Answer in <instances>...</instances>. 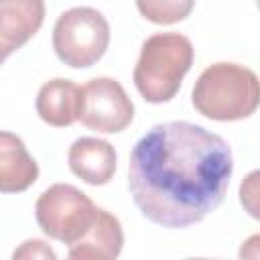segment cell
Instances as JSON below:
<instances>
[{"mask_svg": "<svg viewBox=\"0 0 260 260\" xmlns=\"http://www.w3.org/2000/svg\"><path fill=\"white\" fill-rule=\"evenodd\" d=\"M124 246L122 223L110 211L98 207L95 219L87 234L69 246L67 256L71 260H114L120 256Z\"/></svg>", "mask_w": 260, "mask_h": 260, "instance_id": "9", "label": "cell"}, {"mask_svg": "<svg viewBox=\"0 0 260 260\" xmlns=\"http://www.w3.org/2000/svg\"><path fill=\"white\" fill-rule=\"evenodd\" d=\"M45 20V0H0V59L6 61Z\"/></svg>", "mask_w": 260, "mask_h": 260, "instance_id": "7", "label": "cell"}, {"mask_svg": "<svg viewBox=\"0 0 260 260\" xmlns=\"http://www.w3.org/2000/svg\"><path fill=\"white\" fill-rule=\"evenodd\" d=\"M110 45V22L91 6H75L57 18L53 26V49L57 57L73 67L95 65Z\"/></svg>", "mask_w": 260, "mask_h": 260, "instance_id": "4", "label": "cell"}, {"mask_svg": "<svg viewBox=\"0 0 260 260\" xmlns=\"http://www.w3.org/2000/svg\"><path fill=\"white\" fill-rule=\"evenodd\" d=\"M195 0H136L140 16L154 24H175L193 12Z\"/></svg>", "mask_w": 260, "mask_h": 260, "instance_id": "12", "label": "cell"}, {"mask_svg": "<svg viewBox=\"0 0 260 260\" xmlns=\"http://www.w3.org/2000/svg\"><path fill=\"white\" fill-rule=\"evenodd\" d=\"M12 258H47V260H55L57 254L43 242V240H26L18 250H14Z\"/></svg>", "mask_w": 260, "mask_h": 260, "instance_id": "14", "label": "cell"}, {"mask_svg": "<svg viewBox=\"0 0 260 260\" xmlns=\"http://www.w3.org/2000/svg\"><path fill=\"white\" fill-rule=\"evenodd\" d=\"M35 106L39 118L45 124L55 128L71 126L75 120H79L81 87L71 79L55 77L41 85Z\"/></svg>", "mask_w": 260, "mask_h": 260, "instance_id": "10", "label": "cell"}, {"mask_svg": "<svg viewBox=\"0 0 260 260\" xmlns=\"http://www.w3.org/2000/svg\"><path fill=\"white\" fill-rule=\"evenodd\" d=\"M238 256L242 260H258L260 258V234H254L248 240H244Z\"/></svg>", "mask_w": 260, "mask_h": 260, "instance_id": "15", "label": "cell"}, {"mask_svg": "<svg viewBox=\"0 0 260 260\" xmlns=\"http://www.w3.org/2000/svg\"><path fill=\"white\" fill-rule=\"evenodd\" d=\"M256 6H258V10H260V0H256Z\"/></svg>", "mask_w": 260, "mask_h": 260, "instance_id": "16", "label": "cell"}, {"mask_svg": "<svg viewBox=\"0 0 260 260\" xmlns=\"http://www.w3.org/2000/svg\"><path fill=\"white\" fill-rule=\"evenodd\" d=\"M69 169L83 183L100 187L112 181L116 173V150L104 138H77L67 152Z\"/></svg>", "mask_w": 260, "mask_h": 260, "instance_id": "8", "label": "cell"}, {"mask_svg": "<svg viewBox=\"0 0 260 260\" xmlns=\"http://www.w3.org/2000/svg\"><path fill=\"white\" fill-rule=\"evenodd\" d=\"M95 213L98 207L93 201L67 183L51 185L35 203V217L43 234L67 246H73L87 234Z\"/></svg>", "mask_w": 260, "mask_h": 260, "instance_id": "5", "label": "cell"}, {"mask_svg": "<svg viewBox=\"0 0 260 260\" xmlns=\"http://www.w3.org/2000/svg\"><path fill=\"white\" fill-rule=\"evenodd\" d=\"M39 179V165L28 154L24 142L8 132H0V191L20 193Z\"/></svg>", "mask_w": 260, "mask_h": 260, "instance_id": "11", "label": "cell"}, {"mask_svg": "<svg viewBox=\"0 0 260 260\" xmlns=\"http://www.w3.org/2000/svg\"><path fill=\"white\" fill-rule=\"evenodd\" d=\"M195 49L191 41L181 32H156L150 35L142 47L134 65V85L144 102L165 104L171 102L183 83V77L193 65Z\"/></svg>", "mask_w": 260, "mask_h": 260, "instance_id": "3", "label": "cell"}, {"mask_svg": "<svg viewBox=\"0 0 260 260\" xmlns=\"http://www.w3.org/2000/svg\"><path fill=\"white\" fill-rule=\"evenodd\" d=\"M134 120V104L120 81L112 77L89 79L81 87L79 122L102 134H116Z\"/></svg>", "mask_w": 260, "mask_h": 260, "instance_id": "6", "label": "cell"}, {"mask_svg": "<svg viewBox=\"0 0 260 260\" xmlns=\"http://www.w3.org/2000/svg\"><path fill=\"white\" fill-rule=\"evenodd\" d=\"M232 173V148L219 134L191 122H165L134 144L128 189L146 219L179 230L219 207Z\"/></svg>", "mask_w": 260, "mask_h": 260, "instance_id": "1", "label": "cell"}, {"mask_svg": "<svg viewBox=\"0 0 260 260\" xmlns=\"http://www.w3.org/2000/svg\"><path fill=\"white\" fill-rule=\"evenodd\" d=\"M191 104L201 116L215 122L250 118L260 108V79L244 65L213 63L197 77Z\"/></svg>", "mask_w": 260, "mask_h": 260, "instance_id": "2", "label": "cell"}, {"mask_svg": "<svg viewBox=\"0 0 260 260\" xmlns=\"http://www.w3.org/2000/svg\"><path fill=\"white\" fill-rule=\"evenodd\" d=\"M238 197H240L244 211L250 217L260 221V169L250 171L242 179L240 189H238Z\"/></svg>", "mask_w": 260, "mask_h": 260, "instance_id": "13", "label": "cell"}]
</instances>
